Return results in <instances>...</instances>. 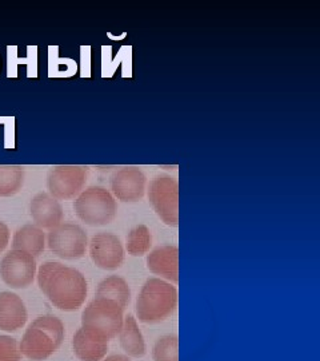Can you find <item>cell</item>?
Wrapping results in <instances>:
<instances>
[{
  "instance_id": "12",
  "label": "cell",
  "mask_w": 320,
  "mask_h": 361,
  "mask_svg": "<svg viewBox=\"0 0 320 361\" xmlns=\"http://www.w3.org/2000/svg\"><path fill=\"white\" fill-rule=\"evenodd\" d=\"M147 269L171 284L179 283V249L175 245L155 247L147 255Z\"/></svg>"
},
{
  "instance_id": "22",
  "label": "cell",
  "mask_w": 320,
  "mask_h": 361,
  "mask_svg": "<svg viewBox=\"0 0 320 361\" xmlns=\"http://www.w3.org/2000/svg\"><path fill=\"white\" fill-rule=\"evenodd\" d=\"M22 353L18 341L11 336H0V361H20Z\"/></svg>"
},
{
  "instance_id": "20",
  "label": "cell",
  "mask_w": 320,
  "mask_h": 361,
  "mask_svg": "<svg viewBox=\"0 0 320 361\" xmlns=\"http://www.w3.org/2000/svg\"><path fill=\"white\" fill-rule=\"evenodd\" d=\"M153 247V234L146 225H138L128 233L126 250L132 257H143Z\"/></svg>"
},
{
  "instance_id": "25",
  "label": "cell",
  "mask_w": 320,
  "mask_h": 361,
  "mask_svg": "<svg viewBox=\"0 0 320 361\" xmlns=\"http://www.w3.org/2000/svg\"><path fill=\"white\" fill-rule=\"evenodd\" d=\"M102 361H131L128 356L123 355H113V356H105Z\"/></svg>"
},
{
  "instance_id": "24",
  "label": "cell",
  "mask_w": 320,
  "mask_h": 361,
  "mask_svg": "<svg viewBox=\"0 0 320 361\" xmlns=\"http://www.w3.org/2000/svg\"><path fill=\"white\" fill-rule=\"evenodd\" d=\"M10 244V229L4 222H0V253Z\"/></svg>"
},
{
  "instance_id": "17",
  "label": "cell",
  "mask_w": 320,
  "mask_h": 361,
  "mask_svg": "<svg viewBox=\"0 0 320 361\" xmlns=\"http://www.w3.org/2000/svg\"><path fill=\"white\" fill-rule=\"evenodd\" d=\"M46 244V233L35 224H26L13 234V249L26 252L32 257H39L44 252Z\"/></svg>"
},
{
  "instance_id": "7",
  "label": "cell",
  "mask_w": 320,
  "mask_h": 361,
  "mask_svg": "<svg viewBox=\"0 0 320 361\" xmlns=\"http://www.w3.org/2000/svg\"><path fill=\"white\" fill-rule=\"evenodd\" d=\"M47 245L52 253L63 259H79L89 247L87 233L72 222H62L47 234Z\"/></svg>"
},
{
  "instance_id": "18",
  "label": "cell",
  "mask_w": 320,
  "mask_h": 361,
  "mask_svg": "<svg viewBox=\"0 0 320 361\" xmlns=\"http://www.w3.org/2000/svg\"><path fill=\"white\" fill-rule=\"evenodd\" d=\"M108 298L117 302L123 310H126L131 301V289L127 281L120 277L113 274L110 277H105L101 284L98 285L96 296Z\"/></svg>"
},
{
  "instance_id": "1",
  "label": "cell",
  "mask_w": 320,
  "mask_h": 361,
  "mask_svg": "<svg viewBox=\"0 0 320 361\" xmlns=\"http://www.w3.org/2000/svg\"><path fill=\"white\" fill-rule=\"evenodd\" d=\"M40 290L58 310L74 312L86 302L89 285L84 274L58 261H47L38 269Z\"/></svg>"
},
{
  "instance_id": "16",
  "label": "cell",
  "mask_w": 320,
  "mask_h": 361,
  "mask_svg": "<svg viewBox=\"0 0 320 361\" xmlns=\"http://www.w3.org/2000/svg\"><path fill=\"white\" fill-rule=\"evenodd\" d=\"M117 336H119L120 347L124 350L128 357L141 359L146 356L147 345H146L138 320L132 314H128L124 317L122 331Z\"/></svg>"
},
{
  "instance_id": "6",
  "label": "cell",
  "mask_w": 320,
  "mask_h": 361,
  "mask_svg": "<svg viewBox=\"0 0 320 361\" xmlns=\"http://www.w3.org/2000/svg\"><path fill=\"white\" fill-rule=\"evenodd\" d=\"M147 197L156 216L167 225L177 228L179 225V183L168 176H159L151 180Z\"/></svg>"
},
{
  "instance_id": "11",
  "label": "cell",
  "mask_w": 320,
  "mask_h": 361,
  "mask_svg": "<svg viewBox=\"0 0 320 361\" xmlns=\"http://www.w3.org/2000/svg\"><path fill=\"white\" fill-rule=\"evenodd\" d=\"M110 183L111 194L122 202H138L147 190V177L138 166L117 169Z\"/></svg>"
},
{
  "instance_id": "9",
  "label": "cell",
  "mask_w": 320,
  "mask_h": 361,
  "mask_svg": "<svg viewBox=\"0 0 320 361\" xmlns=\"http://www.w3.org/2000/svg\"><path fill=\"white\" fill-rule=\"evenodd\" d=\"M37 259L22 250H10L0 261V277L13 289H26L37 277Z\"/></svg>"
},
{
  "instance_id": "13",
  "label": "cell",
  "mask_w": 320,
  "mask_h": 361,
  "mask_svg": "<svg viewBox=\"0 0 320 361\" xmlns=\"http://www.w3.org/2000/svg\"><path fill=\"white\" fill-rule=\"evenodd\" d=\"M30 214L40 229L51 231L63 222V207L49 193H38L30 202Z\"/></svg>"
},
{
  "instance_id": "15",
  "label": "cell",
  "mask_w": 320,
  "mask_h": 361,
  "mask_svg": "<svg viewBox=\"0 0 320 361\" xmlns=\"http://www.w3.org/2000/svg\"><path fill=\"white\" fill-rule=\"evenodd\" d=\"M72 348L80 361H102L108 352V341L91 335L80 328L74 336Z\"/></svg>"
},
{
  "instance_id": "3",
  "label": "cell",
  "mask_w": 320,
  "mask_h": 361,
  "mask_svg": "<svg viewBox=\"0 0 320 361\" xmlns=\"http://www.w3.org/2000/svg\"><path fill=\"white\" fill-rule=\"evenodd\" d=\"M63 340V322L55 316H41L28 325L19 349L30 360H47L60 348Z\"/></svg>"
},
{
  "instance_id": "21",
  "label": "cell",
  "mask_w": 320,
  "mask_h": 361,
  "mask_svg": "<svg viewBox=\"0 0 320 361\" xmlns=\"http://www.w3.org/2000/svg\"><path fill=\"white\" fill-rule=\"evenodd\" d=\"M154 361H179V338L177 335L159 337L153 348Z\"/></svg>"
},
{
  "instance_id": "19",
  "label": "cell",
  "mask_w": 320,
  "mask_h": 361,
  "mask_svg": "<svg viewBox=\"0 0 320 361\" xmlns=\"http://www.w3.org/2000/svg\"><path fill=\"white\" fill-rule=\"evenodd\" d=\"M25 168L18 165H0V197H13L25 185Z\"/></svg>"
},
{
  "instance_id": "2",
  "label": "cell",
  "mask_w": 320,
  "mask_h": 361,
  "mask_svg": "<svg viewBox=\"0 0 320 361\" xmlns=\"http://www.w3.org/2000/svg\"><path fill=\"white\" fill-rule=\"evenodd\" d=\"M178 307L177 286L159 277L148 279L136 298V320L143 324H159L167 320Z\"/></svg>"
},
{
  "instance_id": "8",
  "label": "cell",
  "mask_w": 320,
  "mask_h": 361,
  "mask_svg": "<svg viewBox=\"0 0 320 361\" xmlns=\"http://www.w3.org/2000/svg\"><path fill=\"white\" fill-rule=\"evenodd\" d=\"M89 170L79 165H59L50 170L47 177L49 194L58 201L77 198L84 190Z\"/></svg>"
},
{
  "instance_id": "14",
  "label": "cell",
  "mask_w": 320,
  "mask_h": 361,
  "mask_svg": "<svg viewBox=\"0 0 320 361\" xmlns=\"http://www.w3.org/2000/svg\"><path fill=\"white\" fill-rule=\"evenodd\" d=\"M25 301L13 292H0V329L6 332H16L27 323Z\"/></svg>"
},
{
  "instance_id": "4",
  "label": "cell",
  "mask_w": 320,
  "mask_h": 361,
  "mask_svg": "<svg viewBox=\"0 0 320 361\" xmlns=\"http://www.w3.org/2000/svg\"><path fill=\"white\" fill-rule=\"evenodd\" d=\"M124 310L113 300L95 297L82 313V328L91 335L110 343L120 334Z\"/></svg>"
},
{
  "instance_id": "23",
  "label": "cell",
  "mask_w": 320,
  "mask_h": 361,
  "mask_svg": "<svg viewBox=\"0 0 320 361\" xmlns=\"http://www.w3.org/2000/svg\"><path fill=\"white\" fill-rule=\"evenodd\" d=\"M13 116H4L3 125H4V147L13 149L15 146V126H13Z\"/></svg>"
},
{
  "instance_id": "10",
  "label": "cell",
  "mask_w": 320,
  "mask_h": 361,
  "mask_svg": "<svg viewBox=\"0 0 320 361\" xmlns=\"http://www.w3.org/2000/svg\"><path fill=\"white\" fill-rule=\"evenodd\" d=\"M89 252L95 267L103 271L119 269L126 258L124 246L113 233H96L89 243Z\"/></svg>"
},
{
  "instance_id": "26",
  "label": "cell",
  "mask_w": 320,
  "mask_h": 361,
  "mask_svg": "<svg viewBox=\"0 0 320 361\" xmlns=\"http://www.w3.org/2000/svg\"><path fill=\"white\" fill-rule=\"evenodd\" d=\"M0 123H1V116H0Z\"/></svg>"
},
{
  "instance_id": "5",
  "label": "cell",
  "mask_w": 320,
  "mask_h": 361,
  "mask_svg": "<svg viewBox=\"0 0 320 361\" xmlns=\"http://www.w3.org/2000/svg\"><path fill=\"white\" fill-rule=\"evenodd\" d=\"M77 219L90 226H104L116 217L115 197L103 186H90L77 195L74 202Z\"/></svg>"
}]
</instances>
